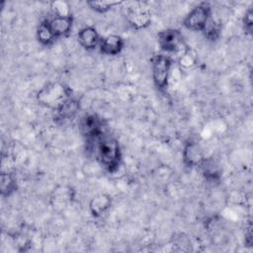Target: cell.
Segmentation results:
<instances>
[{
    "label": "cell",
    "instance_id": "obj_1",
    "mask_svg": "<svg viewBox=\"0 0 253 253\" xmlns=\"http://www.w3.org/2000/svg\"><path fill=\"white\" fill-rule=\"evenodd\" d=\"M96 143V154L99 161L105 166L110 172L115 171L121 159L120 145L116 139L108 136H103L102 134L95 138Z\"/></svg>",
    "mask_w": 253,
    "mask_h": 253
},
{
    "label": "cell",
    "instance_id": "obj_2",
    "mask_svg": "<svg viewBox=\"0 0 253 253\" xmlns=\"http://www.w3.org/2000/svg\"><path fill=\"white\" fill-rule=\"evenodd\" d=\"M38 99L42 104L56 110L68 99V96L64 86L58 83H51L39 92Z\"/></svg>",
    "mask_w": 253,
    "mask_h": 253
},
{
    "label": "cell",
    "instance_id": "obj_3",
    "mask_svg": "<svg viewBox=\"0 0 253 253\" xmlns=\"http://www.w3.org/2000/svg\"><path fill=\"white\" fill-rule=\"evenodd\" d=\"M171 59L163 54H158L153 58L152 62V78L154 84L159 89H163L168 84L171 69Z\"/></svg>",
    "mask_w": 253,
    "mask_h": 253
},
{
    "label": "cell",
    "instance_id": "obj_4",
    "mask_svg": "<svg viewBox=\"0 0 253 253\" xmlns=\"http://www.w3.org/2000/svg\"><path fill=\"white\" fill-rule=\"evenodd\" d=\"M211 18V9L206 4L193 8L184 19V26L192 31H203Z\"/></svg>",
    "mask_w": 253,
    "mask_h": 253
},
{
    "label": "cell",
    "instance_id": "obj_5",
    "mask_svg": "<svg viewBox=\"0 0 253 253\" xmlns=\"http://www.w3.org/2000/svg\"><path fill=\"white\" fill-rule=\"evenodd\" d=\"M158 43L163 50L169 52L182 51L184 45L182 35L180 32L173 29L161 32L158 36Z\"/></svg>",
    "mask_w": 253,
    "mask_h": 253
},
{
    "label": "cell",
    "instance_id": "obj_6",
    "mask_svg": "<svg viewBox=\"0 0 253 253\" xmlns=\"http://www.w3.org/2000/svg\"><path fill=\"white\" fill-rule=\"evenodd\" d=\"M80 129L89 138H97L102 134L101 122L95 115H86L80 121Z\"/></svg>",
    "mask_w": 253,
    "mask_h": 253
},
{
    "label": "cell",
    "instance_id": "obj_7",
    "mask_svg": "<svg viewBox=\"0 0 253 253\" xmlns=\"http://www.w3.org/2000/svg\"><path fill=\"white\" fill-rule=\"evenodd\" d=\"M46 24L55 38L66 35L72 28L71 16H54L52 19L46 21Z\"/></svg>",
    "mask_w": 253,
    "mask_h": 253
},
{
    "label": "cell",
    "instance_id": "obj_8",
    "mask_svg": "<svg viewBox=\"0 0 253 253\" xmlns=\"http://www.w3.org/2000/svg\"><path fill=\"white\" fill-rule=\"evenodd\" d=\"M99 46L102 53L107 55H116L123 49L124 41L120 36L109 35L100 41Z\"/></svg>",
    "mask_w": 253,
    "mask_h": 253
},
{
    "label": "cell",
    "instance_id": "obj_9",
    "mask_svg": "<svg viewBox=\"0 0 253 253\" xmlns=\"http://www.w3.org/2000/svg\"><path fill=\"white\" fill-rule=\"evenodd\" d=\"M183 158L186 165L194 167L203 162L204 156L200 146L196 142H188L183 151Z\"/></svg>",
    "mask_w": 253,
    "mask_h": 253
},
{
    "label": "cell",
    "instance_id": "obj_10",
    "mask_svg": "<svg viewBox=\"0 0 253 253\" xmlns=\"http://www.w3.org/2000/svg\"><path fill=\"white\" fill-rule=\"evenodd\" d=\"M78 40L80 44L87 49L95 48L101 41L98 32L93 27L83 28L78 34Z\"/></svg>",
    "mask_w": 253,
    "mask_h": 253
},
{
    "label": "cell",
    "instance_id": "obj_11",
    "mask_svg": "<svg viewBox=\"0 0 253 253\" xmlns=\"http://www.w3.org/2000/svg\"><path fill=\"white\" fill-rule=\"evenodd\" d=\"M112 200L106 194H99L94 197L89 205L90 211L94 216H100L105 213L111 207Z\"/></svg>",
    "mask_w": 253,
    "mask_h": 253
},
{
    "label": "cell",
    "instance_id": "obj_12",
    "mask_svg": "<svg viewBox=\"0 0 253 253\" xmlns=\"http://www.w3.org/2000/svg\"><path fill=\"white\" fill-rule=\"evenodd\" d=\"M128 22L135 29H142L149 25L150 23V14L148 11L142 8H135L129 11L128 13Z\"/></svg>",
    "mask_w": 253,
    "mask_h": 253
},
{
    "label": "cell",
    "instance_id": "obj_13",
    "mask_svg": "<svg viewBox=\"0 0 253 253\" xmlns=\"http://www.w3.org/2000/svg\"><path fill=\"white\" fill-rule=\"evenodd\" d=\"M78 103L77 101L68 98L62 105H60L56 109V117L57 119L61 120L62 122H66L72 120L78 110Z\"/></svg>",
    "mask_w": 253,
    "mask_h": 253
},
{
    "label": "cell",
    "instance_id": "obj_14",
    "mask_svg": "<svg viewBox=\"0 0 253 253\" xmlns=\"http://www.w3.org/2000/svg\"><path fill=\"white\" fill-rule=\"evenodd\" d=\"M16 188L15 179L9 173H2L0 178V189L2 196L11 195Z\"/></svg>",
    "mask_w": 253,
    "mask_h": 253
},
{
    "label": "cell",
    "instance_id": "obj_15",
    "mask_svg": "<svg viewBox=\"0 0 253 253\" xmlns=\"http://www.w3.org/2000/svg\"><path fill=\"white\" fill-rule=\"evenodd\" d=\"M37 37H38V40L43 44H48V43L52 42L53 40L55 39V37L53 36L51 31L49 30L46 22L41 24V26L37 32Z\"/></svg>",
    "mask_w": 253,
    "mask_h": 253
},
{
    "label": "cell",
    "instance_id": "obj_16",
    "mask_svg": "<svg viewBox=\"0 0 253 253\" xmlns=\"http://www.w3.org/2000/svg\"><path fill=\"white\" fill-rule=\"evenodd\" d=\"M51 8L55 16H70V6L65 1H54L51 3Z\"/></svg>",
    "mask_w": 253,
    "mask_h": 253
},
{
    "label": "cell",
    "instance_id": "obj_17",
    "mask_svg": "<svg viewBox=\"0 0 253 253\" xmlns=\"http://www.w3.org/2000/svg\"><path fill=\"white\" fill-rule=\"evenodd\" d=\"M90 7L100 13L107 12L111 8H113L116 5H119L120 2H115V1H92L88 3Z\"/></svg>",
    "mask_w": 253,
    "mask_h": 253
},
{
    "label": "cell",
    "instance_id": "obj_18",
    "mask_svg": "<svg viewBox=\"0 0 253 253\" xmlns=\"http://www.w3.org/2000/svg\"><path fill=\"white\" fill-rule=\"evenodd\" d=\"M195 60L193 58V56L190 54V51L186 50L183 52V55H181L180 57V64L183 67H190L194 64Z\"/></svg>",
    "mask_w": 253,
    "mask_h": 253
},
{
    "label": "cell",
    "instance_id": "obj_19",
    "mask_svg": "<svg viewBox=\"0 0 253 253\" xmlns=\"http://www.w3.org/2000/svg\"><path fill=\"white\" fill-rule=\"evenodd\" d=\"M244 23H245V27H247V29L250 31L251 29V25H252V13L251 11H249L244 19Z\"/></svg>",
    "mask_w": 253,
    "mask_h": 253
}]
</instances>
